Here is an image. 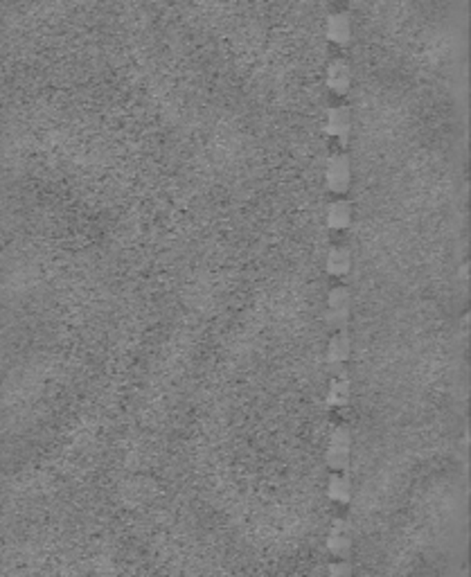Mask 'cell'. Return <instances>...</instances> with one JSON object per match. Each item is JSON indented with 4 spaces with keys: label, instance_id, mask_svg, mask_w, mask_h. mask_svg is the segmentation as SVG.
I'll return each instance as SVG.
<instances>
[{
    "label": "cell",
    "instance_id": "obj_7",
    "mask_svg": "<svg viewBox=\"0 0 471 577\" xmlns=\"http://www.w3.org/2000/svg\"><path fill=\"white\" fill-rule=\"evenodd\" d=\"M350 219H352V210H350V203L347 201H334L327 210V223L329 228L334 230H345L350 226Z\"/></svg>",
    "mask_w": 471,
    "mask_h": 577
},
{
    "label": "cell",
    "instance_id": "obj_1",
    "mask_svg": "<svg viewBox=\"0 0 471 577\" xmlns=\"http://www.w3.org/2000/svg\"><path fill=\"white\" fill-rule=\"evenodd\" d=\"M325 180H327V187L334 192V194H345L347 187H350V180H352L347 154H336V156L329 158Z\"/></svg>",
    "mask_w": 471,
    "mask_h": 577
},
{
    "label": "cell",
    "instance_id": "obj_3",
    "mask_svg": "<svg viewBox=\"0 0 471 577\" xmlns=\"http://www.w3.org/2000/svg\"><path fill=\"white\" fill-rule=\"evenodd\" d=\"M327 37L331 44L345 48L352 39V27H350V16L345 12H336L327 18Z\"/></svg>",
    "mask_w": 471,
    "mask_h": 577
},
{
    "label": "cell",
    "instance_id": "obj_2",
    "mask_svg": "<svg viewBox=\"0 0 471 577\" xmlns=\"http://www.w3.org/2000/svg\"><path fill=\"white\" fill-rule=\"evenodd\" d=\"M327 135H334L340 140V145H347L350 135V111L347 106H336L327 113V124H325Z\"/></svg>",
    "mask_w": 471,
    "mask_h": 577
},
{
    "label": "cell",
    "instance_id": "obj_6",
    "mask_svg": "<svg viewBox=\"0 0 471 577\" xmlns=\"http://www.w3.org/2000/svg\"><path fill=\"white\" fill-rule=\"evenodd\" d=\"M350 248L347 246H334V248L329 251V258H327V271L336 277H343L350 273Z\"/></svg>",
    "mask_w": 471,
    "mask_h": 577
},
{
    "label": "cell",
    "instance_id": "obj_4",
    "mask_svg": "<svg viewBox=\"0 0 471 577\" xmlns=\"http://www.w3.org/2000/svg\"><path fill=\"white\" fill-rule=\"evenodd\" d=\"M327 86L334 91L336 95H345L350 88V66L347 61L336 59L329 63L327 68Z\"/></svg>",
    "mask_w": 471,
    "mask_h": 577
},
{
    "label": "cell",
    "instance_id": "obj_8",
    "mask_svg": "<svg viewBox=\"0 0 471 577\" xmlns=\"http://www.w3.org/2000/svg\"><path fill=\"white\" fill-rule=\"evenodd\" d=\"M347 357V336L345 334H338L334 340H331V347H329V359L334 363H340L345 361Z\"/></svg>",
    "mask_w": 471,
    "mask_h": 577
},
{
    "label": "cell",
    "instance_id": "obj_5",
    "mask_svg": "<svg viewBox=\"0 0 471 577\" xmlns=\"http://www.w3.org/2000/svg\"><path fill=\"white\" fill-rule=\"evenodd\" d=\"M347 309H350V291L345 286H336L334 291L329 293V318L334 323L343 325L347 318Z\"/></svg>",
    "mask_w": 471,
    "mask_h": 577
}]
</instances>
